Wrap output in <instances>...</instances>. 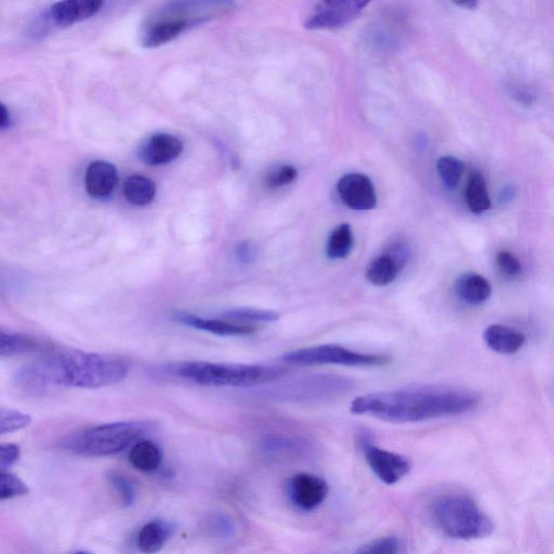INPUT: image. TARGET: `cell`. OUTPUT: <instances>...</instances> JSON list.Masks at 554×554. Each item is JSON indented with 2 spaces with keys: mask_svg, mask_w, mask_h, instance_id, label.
Segmentation results:
<instances>
[{
  "mask_svg": "<svg viewBox=\"0 0 554 554\" xmlns=\"http://www.w3.org/2000/svg\"><path fill=\"white\" fill-rule=\"evenodd\" d=\"M353 247V232L348 223L340 224L328 237L326 255L329 259H345Z\"/></svg>",
  "mask_w": 554,
  "mask_h": 554,
  "instance_id": "obj_24",
  "label": "cell"
},
{
  "mask_svg": "<svg viewBox=\"0 0 554 554\" xmlns=\"http://www.w3.org/2000/svg\"><path fill=\"white\" fill-rule=\"evenodd\" d=\"M283 361L300 366L372 367L385 365L390 359L385 355L356 352L337 345H323L288 352L283 355Z\"/></svg>",
  "mask_w": 554,
  "mask_h": 554,
  "instance_id": "obj_7",
  "label": "cell"
},
{
  "mask_svg": "<svg viewBox=\"0 0 554 554\" xmlns=\"http://www.w3.org/2000/svg\"><path fill=\"white\" fill-rule=\"evenodd\" d=\"M337 190L341 201L352 210H372L377 204L374 184L363 174H349L342 177L338 182Z\"/></svg>",
  "mask_w": 554,
  "mask_h": 554,
  "instance_id": "obj_13",
  "label": "cell"
},
{
  "mask_svg": "<svg viewBox=\"0 0 554 554\" xmlns=\"http://www.w3.org/2000/svg\"><path fill=\"white\" fill-rule=\"evenodd\" d=\"M124 195L128 203L143 207L151 204L156 196L155 183L142 175L129 176L124 182Z\"/></svg>",
  "mask_w": 554,
  "mask_h": 554,
  "instance_id": "obj_21",
  "label": "cell"
},
{
  "mask_svg": "<svg viewBox=\"0 0 554 554\" xmlns=\"http://www.w3.org/2000/svg\"><path fill=\"white\" fill-rule=\"evenodd\" d=\"M174 318L180 324L222 337L246 336L256 331V328L250 325L203 319L199 318V316L184 312L176 313Z\"/></svg>",
  "mask_w": 554,
  "mask_h": 554,
  "instance_id": "obj_16",
  "label": "cell"
},
{
  "mask_svg": "<svg viewBox=\"0 0 554 554\" xmlns=\"http://www.w3.org/2000/svg\"><path fill=\"white\" fill-rule=\"evenodd\" d=\"M408 253L402 244H394L387 252L369 262L366 279L375 286H387L397 280L406 265Z\"/></svg>",
  "mask_w": 554,
  "mask_h": 554,
  "instance_id": "obj_12",
  "label": "cell"
},
{
  "mask_svg": "<svg viewBox=\"0 0 554 554\" xmlns=\"http://www.w3.org/2000/svg\"><path fill=\"white\" fill-rule=\"evenodd\" d=\"M224 318L237 322L272 323L280 319V314L270 310L243 308L224 313Z\"/></svg>",
  "mask_w": 554,
  "mask_h": 554,
  "instance_id": "obj_28",
  "label": "cell"
},
{
  "mask_svg": "<svg viewBox=\"0 0 554 554\" xmlns=\"http://www.w3.org/2000/svg\"><path fill=\"white\" fill-rule=\"evenodd\" d=\"M42 349V344L37 339L22 335L6 333L0 334V355L3 358H12L23 354H29Z\"/></svg>",
  "mask_w": 554,
  "mask_h": 554,
  "instance_id": "obj_23",
  "label": "cell"
},
{
  "mask_svg": "<svg viewBox=\"0 0 554 554\" xmlns=\"http://www.w3.org/2000/svg\"><path fill=\"white\" fill-rule=\"evenodd\" d=\"M118 183L116 167L105 161L92 162L86 171L85 188L94 199H105L112 194Z\"/></svg>",
  "mask_w": 554,
  "mask_h": 554,
  "instance_id": "obj_15",
  "label": "cell"
},
{
  "mask_svg": "<svg viewBox=\"0 0 554 554\" xmlns=\"http://www.w3.org/2000/svg\"><path fill=\"white\" fill-rule=\"evenodd\" d=\"M21 457V448L17 444L7 443L0 447V470H9Z\"/></svg>",
  "mask_w": 554,
  "mask_h": 554,
  "instance_id": "obj_35",
  "label": "cell"
},
{
  "mask_svg": "<svg viewBox=\"0 0 554 554\" xmlns=\"http://www.w3.org/2000/svg\"><path fill=\"white\" fill-rule=\"evenodd\" d=\"M433 516L443 533L460 540L492 535L494 524L476 501L464 494H447L435 501Z\"/></svg>",
  "mask_w": 554,
  "mask_h": 554,
  "instance_id": "obj_6",
  "label": "cell"
},
{
  "mask_svg": "<svg viewBox=\"0 0 554 554\" xmlns=\"http://www.w3.org/2000/svg\"><path fill=\"white\" fill-rule=\"evenodd\" d=\"M235 7V0H167L142 23L140 44L147 49L162 47L195 26L228 15Z\"/></svg>",
  "mask_w": 554,
  "mask_h": 554,
  "instance_id": "obj_3",
  "label": "cell"
},
{
  "mask_svg": "<svg viewBox=\"0 0 554 554\" xmlns=\"http://www.w3.org/2000/svg\"><path fill=\"white\" fill-rule=\"evenodd\" d=\"M258 256V247L252 241L241 242L235 248V257L242 265H250Z\"/></svg>",
  "mask_w": 554,
  "mask_h": 554,
  "instance_id": "obj_36",
  "label": "cell"
},
{
  "mask_svg": "<svg viewBox=\"0 0 554 554\" xmlns=\"http://www.w3.org/2000/svg\"><path fill=\"white\" fill-rule=\"evenodd\" d=\"M129 463L142 472H155L163 464V452L149 440L137 441L129 452Z\"/></svg>",
  "mask_w": 554,
  "mask_h": 554,
  "instance_id": "obj_20",
  "label": "cell"
},
{
  "mask_svg": "<svg viewBox=\"0 0 554 554\" xmlns=\"http://www.w3.org/2000/svg\"><path fill=\"white\" fill-rule=\"evenodd\" d=\"M154 427L152 422L143 420L112 422L72 434L62 442V447L87 457L115 455L141 440Z\"/></svg>",
  "mask_w": 554,
  "mask_h": 554,
  "instance_id": "obj_5",
  "label": "cell"
},
{
  "mask_svg": "<svg viewBox=\"0 0 554 554\" xmlns=\"http://www.w3.org/2000/svg\"><path fill=\"white\" fill-rule=\"evenodd\" d=\"M208 531L211 535L220 539H230L235 536L236 527L227 514H216L208 520Z\"/></svg>",
  "mask_w": 554,
  "mask_h": 554,
  "instance_id": "obj_31",
  "label": "cell"
},
{
  "mask_svg": "<svg viewBox=\"0 0 554 554\" xmlns=\"http://www.w3.org/2000/svg\"><path fill=\"white\" fill-rule=\"evenodd\" d=\"M263 452L273 457H296L308 451L305 442L286 437H270L263 442Z\"/></svg>",
  "mask_w": 554,
  "mask_h": 554,
  "instance_id": "obj_25",
  "label": "cell"
},
{
  "mask_svg": "<svg viewBox=\"0 0 554 554\" xmlns=\"http://www.w3.org/2000/svg\"><path fill=\"white\" fill-rule=\"evenodd\" d=\"M289 500L299 510L318 509L328 495L327 482L311 473H297L287 485Z\"/></svg>",
  "mask_w": 554,
  "mask_h": 554,
  "instance_id": "obj_10",
  "label": "cell"
},
{
  "mask_svg": "<svg viewBox=\"0 0 554 554\" xmlns=\"http://www.w3.org/2000/svg\"><path fill=\"white\" fill-rule=\"evenodd\" d=\"M363 453L369 468L387 485L399 483L412 470L410 460L404 456L384 450L368 441L363 443Z\"/></svg>",
  "mask_w": 554,
  "mask_h": 554,
  "instance_id": "obj_9",
  "label": "cell"
},
{
  "mask_svg": "<svg viewBox=\"0 0 554 554\" xmlns=\"http://www.w3.org/2000/svg\"><path fill=\"white\" fill-rule=\"evenodd\" d=\"M437 169L444 186L455 189L464 175L465 164L455 156H444L438 161Z\"/></svg>",
  "mask_w": 554,
  "mask_h": 554,
  "instance_id": "obj_26",
  "label": "cell"
},
{
  "mask_svg": "<svg viewBox=\"0 0 554 554\" xmlns=\"http://www.w3.org/2000/svg\"><path fill=\"white\" fill-rule=\"evenodd\" d=\"M104 0H59L46 12V20L57 28H69L98 15Z\"/></svg>",
  "mask_w": 554,
  "mask_h": 554,
  "instance_id": "obj_11",
  "label": "cell"
},
{
  "mask_svg": "<svg viewBox=\"0 0 554 554\" xmlns=\"http://www.w3.org/2000/svg\"><path fill=\"white\" fill-rule=\"evenodd\" d=\"M466 201L474 215H482L491 209L492 202L487 191L486 181L478 171H473L468 178Z\"/></svg>",
  "mask_w": 554,
  "mask_h": 554,
  "instance_id": "obj_22",
  "label": "cell"
},
{
  "mask_svg": "<svg viewBox=\"0 0 554 554\" xmlns=\"http://www.w3.org/2000/svg\"><path fill=\"white\" fill-rule=\"evenodd\" d=\"M359 553H400L402 552V543L398 537L388 536L373 540L358 550Z\"/></svg>",
  "mask_w": 554,
  "mask_h": 554,
  "instance_id": "obj_32",
  "label": "cell"
},
{
  "mask_svg": "<svg viewBox=\"0 0 554 554\" xmlns=\"http://www.w3.org/2000/svg\"><path fill=\"white\" fill-rule=\"evenodd\" d=\"M175 533V526L165 520L145 524L138 534L137 546L143 553L160 552Z\"/></svg>",
  "mask_w": 554,
  "mask_h": 554,
  "instance_id": "obj_19",
  "label": "cell"
},
{
  "mask_svg": "<svg viewBox=\"0 0 554 554\" xmlns=\"http://www.w3.org/2000/svg\"><path fill=\"white\" fill-rule=\"evenodd\" d=\"M107 479L125 507H131L136 504V487L133 482L124 476V474L117 471H110L107 474Z\"/></svg>",
  "mask_w": 554,
  "mask_h": 554,
  "instance_id": "obj_27",
  "label": "cell"
},
{
  "mask_svg": "<svg viewBox=\"0 0 554 554\" xmlns=\"http://www.w3.org/2000/svg\"><path fill=\"white\" fill-rule=\"evenodd\" d=\"M32 417L15 410L2 408L0 410V433L8 434L30 427Z\"/></svg>",
  "mask_w": 554,
  "mask_h": 554,
  "instance_id": "obj_30",
  "label": "cell"
},
{
  "mask_svg": "<svg viewBox=\"0 0 554 554\" xmlns=\"http://www.w3.org/2000/svg\"><path fill=\"white\" fill-rule=\"evenodd\" d=\"M167 374L207 387L248 388L270 384L285 375L281 367L269 365L182 362L169 365Z\"/></svg>",
  "mask_w": 554,
  "mask_h": 554,
  "instance_id": "obj_4",
  "label": "cell"
},
{
  "mask_svg": "<svg viewBox=\"0 0 554 554\" xmlns=\"http://www.w3.org/2000/svg\"><path fill=\"white\" fill-rule=\"evenodd\" d=\"M453 3L461 8L476 9L479 5V0H453Z\"/></svg>",
  "mask_w": 554,
  "mask_h": 554,
  "instance_id": "obj_38",
  "label": "cell"
},
{
  "mask_svg": "<svg viewBox=\"0 0 554 554\" xmlns=\"http://www.w3.org/2000/svg\"><path fill=\"white\" fill-rule=\"evenodd\" d=\"M497 266L501 273L508 277L519 276L522 272V265L520 260L513 254L503 250L496 256Z\"/></svg>",
  "mask_w": 554,
  "mask_h": 554,
  "instance_id": "obj_34",
  "label": "cell"
},
{
  "mask_svg": "<svg viewBox=\"0 0 554 554\" xmlns=\"http://www.w3.org/2000/svg\"><path fill=\"white\" fill-rule=\"evenodd\" d=\"M128 364L112 356L70 351L54 358L25 365L15 374L16 384L26 390L55 387L100 389L124 381Z\"/></svg>",
  "mask_w": 554,
  "mask_h": 554,
  "instance_id": "obj_2",
  "label": "cell"
},
{
  "mask_svg": "<svg viewBox=\"0 0 554 554\" xmlns=\"http://www.w3.org/2000/svg\"><path fill=\"white\" fill-rule=\"evenodd\" d=\"M516 195V190H514L513 187L506 188L503 193H501V201L503 202H509L512 200V197Z\"/></svg>",
  "mask_w": 554,
  "mask_h": 554,
  "instance_id": "obj_39",
  "label": "cell"
},
{
  "mask_svg": "<svg viewBox=\"0 0 554 554\" xmlns=\"http://www.w3.org/2000/svg\"><path fill=\"white\" fill-rule=\"evenodd\" d=\"M298 176V171L294 166L285 165L279 169L273 170L267 177V186L271 189L281 188L293 183Z\"/></svg>",
  "mask_w": 554,
  "mask_h": 554,
  "instance_id": "obj_33",
  "label": "cell"
},
{
  "mask_svg": "<svg viewBox=\"0 0 554 554\" xmlns=\"http://www.w3.org/2000/svg\"><path fill=\"white\" fill-rule=\"evenodd\" d=\"M11 124H12V117H11L10 111L3 103L2 104V123H0V129L2 130L9 129Z\"/></svg>",
  "mask_w": 554,
  "mask_h": 554,
  "instance_id": "obj_37",
  "label": "cell"
},
{
  "mask_svg": "<svg viewBox=\"0 0 554 554\" xmlns=\"http://www.w3.org/2000/svg\"><path fill=\"white\" fill-rule=\"evenodd\" d=\"M479 395L457 389H413L361 395L350 405L355 415H365L395 424H410L473 411Z\"/></svg>",
  "mask_w": 554,
  "mask_h": 554,
  "instance_id": "obj_1",
  "label": "cell"
},
{
  "mask_svg": "<svg viewBox=\"0 0 554 554\" xmlns=\"http://www.w3.org/2000/svg\"><path fill=\"white\" fill-rule=\"evenodd\" d=\"M30 493V488L9 470L0 472V500L5 501Z\"/></svg>",
  "mask_w": 554,
  "mask_h": 554,
  "instance_id": "obj_29",
  "label": "cell"
},
{
  "mask_svg": "<svg viewBox=\"0 0 554 554\" xmlns=\"http://www.w3.org/2000/svg\"><path fill=\"white\" fill-rule=\"evenodd\" d=\"M455 292L468 305L479 306L492 296V285L484 276L470 272L458 277Z\"/></svg>",
  "mask_w": 554,
  "mask_h": 554,
  "instance_id": "obj_18",
  "label": "cell"
},
{
  "mask_svg": "<svg viewBox=\"0 0 554 554\" xmlns=\"http://www.w3.org/2000/svg\"><path fill=\"white\" fill-rule=\"evenodd\" d=\"M484 341L488 348L500 354H514L522 349L526 337L511 327L495 324L484 332Z\"/></svg>",
  "mask_w": 554,
  "mask_h": 554,
  "instance_id": "obj_17",
  "label": "cell"
},
{
  "mask_svg": "<svg viewBox=\"0 0 554 554\" xmlns=\"http://www.w3.org/2000/svg\"><path fill=\"white\" fill-rule=\"evenodd\" d=\"M372 0H321L306 23L309 30H333L358 18Z\"/></svg>",
  "mask_w": 554,
  "mask_h": 554,
  "instance_id": "obj_8",
  "label": "cell"
},
{
  "mask_svg": "<svg viewBox=\"0 0 554 554\" xmlns=\"http://www.w3.org/2000/svg\"><path fill=\"white\" fill-rule=\"evenodd\" d=\"M183 152V142L170 134H155L145 141L140 148L139 156L143 163L150 166H161L177 160Z\"/></svg>",
  "mask_w": 554,
  "mask_h": 554,
  "instance_id": "obj_14",
  "label": "cell"
}]
</instances>
